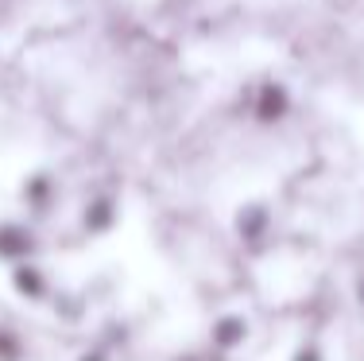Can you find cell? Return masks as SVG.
Instances as JSON below:
<instances>
[{
    "label": "cell",
    "instance_id": "6da1fadb",
    "mask_svg": "<svg viewBox=\"0 0 364 361\" xmlns=\"http://www.w3.org/2000/svg\"><path fill=\"white\" fill-rule=\"evenodd\" d=\"M36 229H28L23 221H0V261L4 264H23L36 261Z\"/></svg>",
    "mask_w": 364,
    "mask_h": 361
},
{
    "label": "cell",
    "instance_id": "7a4b0ae2",
    "mask_svg": "<svg viewBox=\"0 0 364 361\" xmlns=\"http://www.w3.org/2000/svg\"><path fill=\"white\" fill-rule=\"evenodd\" d=\"M291 113V93L283 82H259L252 93V117L259 125H275Z\"/></svg>",
    "mask_w": 364,
    "mask_h": 361
},
{
    "label": "cell",
    "instance_id": "3957f363",
    "mask_svg": "<svg viewBox=\"0 0 364 361\" xmlns=\"http://www.w3.org/2000/svg\"><path fill=\"white\" fill-rule=\"evenodd\" d=\"M12 291L28 303H43L50 295V276L39 261H23V264H12Z\"/></svg>",
    "mask_w": 364,
    "mask_h": 361
},
{
    "label": "cell",
    "instance_id": "277c9868",
    "mask_svg": "<svg viewBox=\"0 0 364 361\" xmlns=\"http://www.w3.org/2000/svg\"><path fill=\"white\" fill-rule=\"evenodd\" d=\"M248 342V319L245 315H221V319H213L210 326V346L221 350V354H232L237 346H245Z\"/></svg>",
    "mask_w": 364,
    "mask_h": 361
},
{
    "label": "cell",
    "instance_id": "5b68a950",
    "mask_svg": "<svg viewBox=\"0 0 364 361\" xmlns=\"http://www.w3.org/2000/svg\"><path fill=\"white\" fill-rule=\"evenodd\" d=\"M23 202H28L36 214H47L50 202H55V179H50L47 171H36V175L23 183Z\"/></svg>",
    "mask_w": 364,
    "mask_h": 361
},
{
    "label": "cell",
    "instance_id": "8992f818",
    "mask_svg": "<svg viewBox=\"0 0 364 361\" xmlns=\"http://www.w3.org/2000/svg\"><path fill=\"white\" fill-rule=\"evenodd\" d=\"M267 226H272V214H267L259 202L245 206V210H240V218H237V229H240V237H245V241L267 237Z\"/></svg>",
    "mask_w": 364,
    "mask_h": 361
},
{
    "label": "cell",
    "instance_id": "52a82bcc",
    "mask_svg": "<svg viewBox=\"0 0 364 361\" xmlns=\"http://www.w3.org/2000/svg\"><path fill=\"white\" fill-rule=\"evenodd\" d=\"M82 221H85L90 234H105L112 221H117V206H112V199H93L90 206H85Z\"/></svg>",
    "mask_w": 364,
    "mask_h": 361
},
{
    "label": "cell",
    "instance_id": "ba28073f",
    "mask_svg": "<svg viewBox=\"0 0 364 361\" xmlns=\"http://www.w3.org/2000/svg\"><path fill=\"white\" fill-rule=\"evenodd\" d=\"M23 357V342L12 326H0V361H20Z\"/></svg>",
    "mask_w": 364,
    "mask_h": 361
},
{
    "label": "cell",
    "instance_id": "9c48e42d",
    "mask_svg": "<svg viewBox=\"0 0 364 361\" xmlns=\"http://www.w3.org/2000/svg\"><path fill=\"white\" fill-rule=\"evenodd\" d=\"M291 361H322V350H318L314 342H306V346H299L291 354Z\"/></svg>",
    "mask_w": 364,
    "mask_h": 361
},
{
    "label": "cell",
    "instance_id": "30bf717a",
    "mask_svg": "<svg viewBox=\"0 0 364 361\" xmlns=\"http://www.w3.org/2000/svg\"><path fill=\"white\" fill-rule=\"evenodd\" d=\"M77 361H109V354L101 346H93V350H82V357H77Z\"/></svg>",
    "mask_w": 364,
    "mask_h": 361
}]
</instances>
